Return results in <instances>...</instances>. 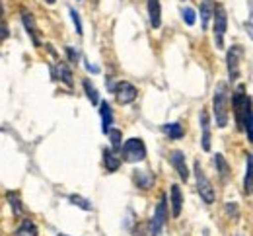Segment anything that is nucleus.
<instances>
[{"label": "nucleus", "mask_w": 253, "mask_h": 236, "mask_svg": "<svg viewBox=\"0 0 253 236\" xmlns=\"http://www.w3.org/2000/svg\"><path fill=\"white\" fill-rule=\"evenodd\" d=\"M244 193H253V154H246V178H244Z\"/></svg>", "instance_id": "nucleus-12"}, {"label": "nucleus", "mask_w": 253, "mask_h": 236, "mask_svg": "<svg viewBox=\"0 0 253 236\" xmlns=\"http://www.w3.org/2000/svg\"><path fill=\"white\" fill-rule=\"evenodd\" d=\"M55 76H59L66 86H72V72H70V68H68L66 63H59V65H57V72H55Z\"/></svg>", "instance_id": "nucleus-19"}, {"label": "nucleus", "mask_w": 253, "mask_h": 236, "mask_svg": "<svg viewBox=\"0 0 253 236\" xmlns=\"http://www.w3.org/2000/svg\"><path fill=\"white\" fill-rule=\"evenodd\" d=\"M8 201H10L12 209H14V215H20L22 213V205H20V199H18L16 193H8Z\"/></svg>", "instance_id": "nucleus-25"}, {"label": "nucleus", "mask_w": 253, "mask_h": 236, "mask_svg": "<svg viewBox=\"0 0 253 236\" xmlns=\"http://www.w3.org/2000/svg\"><path fill=\"white\" fill-rule=\"evenodd\" d=\"M107 135L111 139V146H113V152H117V150H121V131L119 129H109L107 131Z\"/></svg>", "instance_id": "nucleus-23"}, {"label": "nucleus", "mask_w": 253, "mask_h": 236, "mask_svg": "<svg viewBox=\"0 0 253 236\" xmlns=\"http://www.w3.org/2000/svg\"><path fill=\"white\" fill-rule=\"evenodd\" d=\"M181 209H183V193H181V188L173 184L171 186V215L177 219L181 215Z\"/></svg>", "instance_id": "nucleus-10"}, {"label": "nucleus", "mask_w": 253, "mask_h": 236, "mask_svg": "<svg viewBox=\"0 0 253 236\" xmlns=\"http://www.w3.org/2000/svg\"><path fill=\"white\" fill-rule=\"evenodd\" d=\"M166 221H168V199H166V195H162L158 207H156V211H154V217H152V221H150V225H148L150 236L162 235V231H164V227H166Z\"/></svg>", "instance_id": "nucleus-4"}, {"label": "nucleus", "mask_w": 253, "mask_h": 236, "mask_svg": "<svg viewBox=\"0 0 253 236\" xmlns=\"http://www.w3.org/2000/svg\"><path fill=\"white\" fill-rule=\"evenodd\" d=\"M134 182H136V186H138L140 189H150V188L154 186V176H152L148 170H138V172L134 174Z\"/></svg>", "instance_id": "nucleus-14"}, {"label": "nucleus", "mask_w": 253, "mask_h": 236, "mask_svg": "<svg viewBox=\"0 0 253 236\" xmlns=\"http://www.w3.org/2000/svg\"><path fill=\"white\" fill-rule=\"evenodd\" d=\"M214 164H216V170H218V174H220V180H228V174H230V168H228V164H226V160H224V156L222 154H216L214 156Z\"/></svg>", "instance_id": "nucleus-21"}, {"label": "nucleus", "mask_w": 253, "mask_h": 236, "mask_svg": "<svg viewBox=\"0 0 253 236\" xmlns=\"http://www.w3.org/2000/svg\"><path fill=\"white\" fill-rule=\"evenodd\" d=\"M70 203H74V205H78L80 209H84V211H92V205L88 199H84V197H80V195H70Z\"/></svg>", "instance_id": "nucleus-24"}, {"label": "nucleus", "mask_w": 253, "mask_h": 236, "mask_svg": "<svg viewBox=\"0 0 253 236\" xmlns=\"http://www.w3.org/2000/svg\"><path fill=\"white\" fill-rule=\"evenodd\" d=\"M66 53H68V57H70L72 61H76V59H78V55H76V51H74L72 47H68V49H66Z\"/></svg>", "instance_id": "nucleus-30"}, {"label": "nucleus", "mask_w": 253, "mask_h": 236, "mask_svg": "<svg viewBox=\"0 0 253 236\" xmlns=\"http://www.w3.org/2000/svg\"><path fill=\"white\" fill-rule=\"evenodd\" d=\"M45 2H47V4H55L57 0H45Z\"/></svg>", "instance_id": "nucleus-32"}, {"label": "nucleus", "mask_w": 253, "mask_h": 236, "mask_svg": "<svg viewBox=\"0 0 253 236\" xmlns=\"http://www.w3.org/2000/svg\"><path fill=\"white\" fill-rule=\"evenodd\" d=\"M2 14H4V8H2V2H0V18H2Z\"/></svg>", "instance_id": "nucleus-31"}, {"label": "nucleus", "mask_w": 253, "mask_h": 236, "mask_svg": "<svg viewBox=\"0 0 253 236\" xmlns=\"http://www.w3.org/2000/svg\"><path fill=\"white\" fill-rule=\"evenodd\" d=\"M22 22H24V28L28 30L30 37L33 39V43L39 47V37H37V26H35V18H33L30 12H22Z\"/></svg>", "instance_id": "nucleus-13"}, {"label": "nucleus", "mask_w": 253, "mask_h": 236, "mask_svg": "<svg viewBox=\"0 0 253 236\" xmlns=\"http://www.w3.org/2000/svg\"><path fill=\"white\" fill-rule=\"evenodd\" d=\"M16 236H37V227L33 225L30 219H24V223L16 231Z\"/></svg>", "instance_id": "nucleus-20"}, {"label": "nucleus", "mask_w": 253, "mask_h": 236, "mask_svg": "<svg viewBox=\"0 0 253 236\" xmlns=\"http://www.w3.org/2000/svg\"><path fill=\"white\" fill-rule=\"evenodd\" d=\"M214 43L218 49H224V35H226V28H228V16L224 6L218 4L214 6Z\"/></svg>", "instance_id": "nucleus-5"}, {"label": "nucleus", "mask_w": 253, "mask_h": 236, "mask_svg": "<svg viewBox=\"0 0 253 236\" xmlns=\"http://www.w3.org/2000/svg\"><path fill=\"white\" fill-rule=\"evenodd\" d=\"M212 107H214V119L216 125L224 129L228 125V117H230V109H228V86L220 82L214 90V100H212Z\"/></svg>", "instance_id": "nucleus-1"}, {"label": "nucleus", "mask_w": 253, "mask_h": 236, "mask_svg": "<svg viewBox=\"0 0 253 236\" xmlns=\"http://www.w3.org/2000/svg\"><path fill=\"white\" fill-rule=\"evenodd\" d=\"M8 34H10V32H8V26H6L4 22H0V41H4V39L8 37Z\"/></svg>", "instance_id": "nucleus-28"}, {"label": "nucleus", "mask_w": 253, "mask_h": 236, "mask_svg": "<svg viewBox=\"0 0 253 236\" xmlns=\"http://www.w3.org/2000/svg\"><path fill=\"white\" fill-rule=\"evenodd\" d=\"M246 30H248V34H250V37L253 39V8H252V16H250V20L246 22Z\"/></svg>", "instance_id": "nucleus-29"}, {"label": "nucleus", "mask_w": 253, "mask_h": 236, "mask_svg": "<svg viewBox=\"0 0 253 236\" xmlns=\"http://www.w3.org/2000/svg\"><path fill=\"white\" fill-rule=\"evenodd\" d=\"M121 154H123V160L130 162V164H136V162H142L146 158V146L142 142V139H128L125 144L121 146Z\"/></svg>", "instance_id": "nucleus-2"}, {"label": "nucleus", "mask_w": 253, "mask_h": 236, "mask_svg": "<svg viewBox=\"0 0 253 236\" xmlns=\"http://www.w3.org/2000/svg\"><path fill=\"white\" fill-rule=\"evenodd\" d=\"M242 55H244V49L240 45H232L228 55H226V63H228V76L230 80H238L240 76V61H242Z\"/></svg>", "instance_id": "nucleus-6"}, {"label": "nucleus", "mask_w": 253, "mask_h": 236, "mask_svg": "<svg viewBox=\"0 0 253 236\" xmlns=\"http://www.w3.org/2000/svg\"><path fill=\"white\" fill-rule=\"evenodd\" d=\"M201 129H203V150H211V123L207 111H201Z\"/></svg>", "instance_id": "nucleus-15"}, {"label": "nucleus", "mask_w": 253, "mask_h": 236, "mask_svg": "<svg viewBox=\"0 0 253 236\" xmlns=\"http://www.w3.org/2000/svg\"><path fill=\"white\" fill-rule=\"evenodd\" d=\"M70 16H72V22H74V26H76V34L82 35V22H80V16H78V12L74 10V8H70Z\"/></svg>", "instance_id": "nucleus-27"}, {"label": "nucleus", "mask_w": 253, "mask_h": 236, "mask_svg": "<svg viewBox=\"0 0 253 236\" xmlns=\"http://www.w3.org/2000/svg\"><path fill=\"white\" fill-rule=\"evenodd\" d=\"M148 6V18H150V26L154 30H158L162 24V8H160V0H146Z\"/></svg>", "instance_id": "nucleus-9"}, {"label": "nucleus", "mask_w": 253, "mask_h": 236, "mask_svg": "<svg viewBox=\"0 0 253 236\" xmlns=\"http://www.w3.org/2000/svg\"><path fill=\"white\" fill-rule=\"evenodd\" d=\"M214 14V2L212 0H203L201 2V22H203V30H207L211 16Z\"/></svg>", "instance_id": "nucleus-17"}, {"label": "nucleus", "mask_w": 253, "mask_h": 236, "mask_svg": "<svg viewBox=\"0 0 253 236\" xmlns=\"http://www.w3.org/2000/svg\"><path fill=\"white\" fill-rule=\"evenodd\" d=\"M99 115H101V131L107 133L113 125V111H111V105L107 101L99 103Z\"/></svg>", "instance_id": "nucleus-11"}, {"label": "nucleus", "mask_w": 253, "mask_h": 236, "mask_svg": "<svg viewBox=\"0 0 253 236\" xmlns=\"http://www.w3.org/2000/svg\"><path fill=\"white\" fill-rule=\"evenodd\" d=\"M195 178H197V191L201 195V199L207 205H212L216 195H214V188L211 184V180L207 178V174L201 168V162H195Z\"/></svg>", "instance_id": "nucleus-3"}, {"label": "nucleus", "mask_w": 253, "mask_h": 236, "mask_svg": "<svg viewBox=\"0 0 253 236\" xmlns=\"http://www.w3.org/2000/svg\"><path fill=\"white\" fill-rule=\"evenodd\" d=\"M169 162H171V166L175 168V172L179 174V178L183 182L189 180V168H187V162H185V154L181 150H173L169 154Z\"/></svg>", "instance_id": "nucleus-8"}, {"label": "nucleus", "mask_w": 253, "mask_h": 236, "mask_svg": "<svg viewBox=\"0 0 253 236\" xmlns=\"http://www.w3.org/2000/svg\"><path fill=\"white\" fill-rule=\"evenodd\" d=\"M113 90H115V98H117V101H119L121 105L132 103V101L136 100V96H138L136 88H134L130 82H119Z\"/></svg>", "instance_id": "nucleus-7"}, {"label": "nucleus", "mask_w": 253, "mask_h": 236, "mask_svg": "<svg viewBox=\"0 0 253 236\" xmlns=\"http://www.w3.org/2000/svg\"><path fill=\"white\" fill-rule=\"evenodd\" d=\"M162 129H164V133L169 137V139H181V137L185 135L181 123H168V125H164Z\"/></svg>", "instance_id": "nucleus-18"}, {"label": "nucleus", "mask_w": 253, "mask_h": 236, "mask_svg": "<svg viewBox=\"0 0 253 236\" xmlns=\"http://www.w3.org/2000/svg\"><path fill=\"white\" fill-rule=\"evenodd\" d=\"M103 164H105L107 172H117L119 166H121V158L111 148H105L103 150Z\"/></svg>", "instance_id": "nucleus-16"}, {"label": "nucleus", "mask_w": 253, "mask_h": 236, "mask_svg": "<svg viewBox=\"0 0 253 236\" xmlns=\"http://www.w3.org/2000/svg\"><path fill=\"white\" fill-rule=\"evenodd\" d=\"M181 14H183V22H185L187 26H193V24H195V10H193V8H183Z\"/></svg>", "instance_id": "nucleus-26"}, {"label": "nucleus", "mask_w": 253, "mask_h": 236, "mask_svg": "<svg viewBox=\"0 0 253 236\" xmlns=\"http://www.w3.org/2000/svg\"><path fill=\"white\" fill-rule=\"evenodd\" d=\"M84 90H86V94H88V100L92 101L94 105L99 103V96H97V90L94 88V84H92V80H84Z\"/></svg>", "instance_id": "nucleus-22"}, {"label": "nucleus", "mask_w": 253, "mask_h": 236, "mask_svg": "<svg viewBox=\"0 0 253 236\" xmlns=\"http://www.w3.org/2000/svg\"><path fill=\"white\" fill-rule=\"evenodd\" d=\"M59 236H64V235H59Z\"/></svg>", "instance_id": "nucleus-33"}]
</instances>
